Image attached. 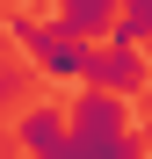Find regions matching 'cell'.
Segmentation results:
<instances>
[{"mask_svg": "<svg viewBox=\"0 0 152 159\" xmlns=\"http://www.w3.org/2000/svg\"><path fill=\"white\" fill-rule=\"evenodd\" d=\"M7 36L29 51L36 80H87L94 43H72V36H58V29H51V22H36V15H7Z\"/></svg>", "mask_w": 152, "mask_h": 159, "instance_id": "obj_1", "label": "cell"}, {"mask_svg": "<svg viewBox=\"0 0 152 159\" xmlns=\"http://www.w3.org/2000/svg\"><path fill=\"white\" fill-rule=\"evenodd\" d=\"M145 80H152L145 58H138V51H123V43H101L94 58H87V87H94V94H109V101H131Z\"/></svg>", "mask_w": 152, "mask_h": 159, "instance_id": "obj_2", "label": "cell"}, {"mask_svg": "<svg viewBox=\"0 0 152 159\" xmlns=\"http://www.w3.org/2000/svg\"><path fill=\"white\" fill-rule=\"evenodd\" d=\"M15 138H22L29 159H58L65 152V109L58 101H29V109L15 116Z\"/></svg>", "mask_w": 152, "mask_h": 159, "instance_id": "obj_3", "label": "cell"}, {"mask_svg": "<svg viewBox=\"0 0 152 159\" xmlns=\"http://www.w3.org/2000/svg\"><path fill=\"white\" fill-rule=\"evenodd\" d=\"M51 7H58V22H51V29L72 36V43H94V36L116 29V0H51Z\"/></svg>", "mask_w": 152, "mask_h": 159, "instance_id": "obj_4", "label": "cell"}, {"mask_svg": "<svg viewBox=\"0 0 152 159\" xmlns=\"http://www.w3.org/2000/svg\"><path fill=\"white\" fill-rule=\"evenodd\" d=\"M22 94H29V72H22V65H0V109H29V101H22Z\"/></svg>", "mask_w": 152, "mask_h": 159, "instance_id": "obj_5", "label": "cell"}, {"mask_svg": "<svg viewBox=\"0 0 152 159\" xmlns=\"http://www.w3.org/2000/svg\"><path fill=\"white\" fill-rule=\"evenodd\" d=\"M138 58H145V72H152V36H145V51H138Z\"/></svg>", "mask_w": 152, "mask_h": 159, "instance_id": "obj_6", "label": "cell"}, {"mask_svg": "<svg viewBox=\"0 0 152 159\" xmlns=\"http://www.w3.org/2000/svg\"><path fill=\"white\" fill-rule=\"evenodd\" d=\"M7 7H22V0H7Z\"/></svg>", "mask_w": 152, "mask_h": 159, "instance_id": "obj_7", "label": "cell"}]
</instances>
